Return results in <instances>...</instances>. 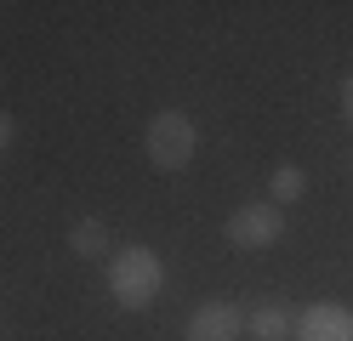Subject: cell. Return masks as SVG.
<instances>
[{
	"label": "cell",
	"instance_id": "obj_1",
	"mask_svg": "<svg viewBox=\"0 0 353 341\" xmlns=\"http://www.w3.org/2000/svg\"><path fill=\"white\" fill-rule=\"evenodd\" d=\"M160 285H165V262L154 256L148 245H131V250H120V256L108 262V296H114L125 313H143L154 296H160Z\"/></svg>",
	"mask_w": 353,
	"mask_h": 341
},
{
	"label": "cell",
	"instance_id": "obj_2",
	"mask_svg": "<svg viewBox=\"0 0 353 341\" xmlns=\"http://www.w3.org/2000/svg\"><path fill=\"white\" fill-rule=\"evenodd\" d=\"M143 148H148V159L160 171H183L194 159V148H200V125H194L183 108H160L148 120V131H143Z\"/></svg>",
	"mask_w": 353,
	"mask_h": 341
},
{
	"label": "cell",
	"instance_id": "obj_3",
	"mask_svg": "<svg viewBox=\"0 0 353 341\" xmlns=\"http://www.w3.org/2000/svg\"><path fill=\"white\" fill-rule=\"evenodd\" d=\"M228 245H239V250H268V245H279L285 239V211L274 199H251V205H239V211L228 216Z\"/></svg>",
	"mask_w": 353,
	"mask_h": 341
},
{
	"label": "cell",
	"instance_id": "obj_4",
	"mask_svg": "<svg viewBox=\"0 0 353 341\" xmlns=\"http://www.w3.org/2000/svg\"><path fill=\"white\" fill-rule=\"evenodd\" d=\"M245 335V313L234 302H200L183 324V341H239Z\"/></svg>",
	"mask_w": 353,
	"mask_h": 341
},
{
	"label": "cell",
	"instance_id": "obj_5",
	"mask_svg": "<svg viewBox=\"0 0 353 341\" xmlns=\"http://www.w3.org/2000/svg\"><path fill=\"white\" fill-rule=\"evenodd\" d=\"M296 341H353V313L325 302V307H307L296 318Z\"/></svg>",
	"mask_w": 353,
	"mask_h": 341
},
{
	"label": "cell",
	"instance_id": "obj_6",
	"mask_svg": "<svg viewBox=\"0 0 353 341\" xmlns=\"http://www.w3.org/2000/svg\"><path fill=\"white\" fill-rule=\"evenodd\" d=\"M245 335H256V341H296V318L285 313L279 302H268V307H256L245 318Z\"/></svg>",
	"mask_w": 353,
	"mask_h": 341
},
{
	"label": "cell",
	"instance_id": "obj_7",
	"mask_svg": "<svg viewBox=\"0 0 353 341\" xmlns=\"http://www.w3.org/2000/svg\"><path fill=\"white\" fill-rule=\"evenodd\" d=\"M69 250L74 256H108V222L103 216H80L69 227Z\"/></svg>",
	"mask_w": 353,
	"mask_h": 341
},
{
	"label": "cell",
	"instance_id": "obj_8",
	"mask_svg": "<svg viewBox=\"0 0 353 341\" xmlns=\"http://www.w3.org/2000/svg\"><path fill=\"white\" fill-rule=\"evenodd\" d=\"M302 194H307V171H302V165H274L268 199H274V205H291V199H302Z\"/></svg>",
	"mask_w": 353,
	"mask_h": 341
},
{
	"label": "cell",
	"instance_id": "obj_9",
	"mask_svg": "<svg viewBox=\"0 0 353 341\" xmlns=\"http://www.w3.org/2000/svg\"><path fill=\"white\" fill-rule=\"evenodd\" d=\"M12 136H17V120H12V114H6V108H0V154H6V148H12Z\"/></svg>",
	"mask_w": 353,
	"mask_h": 341
},
{
	"label": "cell",
	"instance_id": "obj_10",
	"mask_svg": "<svg viewBox=\"0 0 353 341\" xmlns=\"http://www.w3.org/2000/svg\"><path fill=\"white\" fill-rule=\"evenodd\" d=\"M342 114H347V125H353V74L342 80Z\"/></svg>",
	"mask_w": 353,
	"mask_h": 341
}]
</instances>
